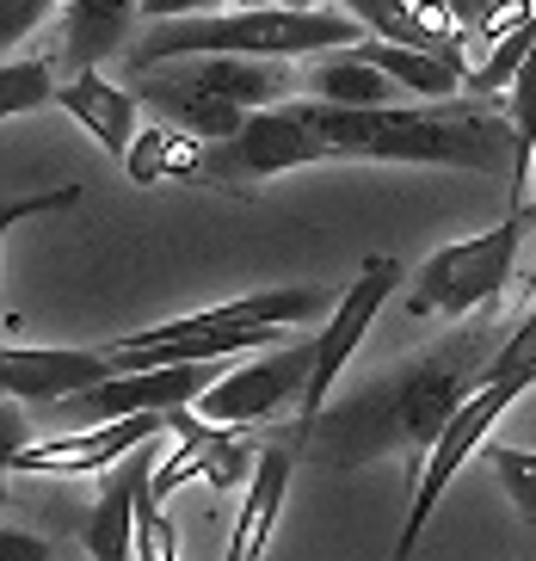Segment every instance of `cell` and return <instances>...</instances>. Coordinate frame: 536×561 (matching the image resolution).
I'll return each instance as SVG.
<instances>
[{"label": "cell", "instance_id": "7c38bea8", "mask_svg": "<svg viewBox=\"0 0 536 561\" xmlns=\"http://www.w3.org/2000/svg\"><path fill=\"white\" fill-rule=\"evenodd\" d=\"M296 462H303V450L290 445V432H284L277 445H260V469H253V481H247L241 518H235V537H228L223 561H260L265 556L277 518H284V494H290Z\"/></svg>", "mask_w": 536, "mask_h": 561}, {"label": "cell", "instance_id": "30bf717a", "mask_svg": "<svg viewBox=\"0 0 536 561\" xmlns=\"http://www.w3.org/2000/svg\"><path fill=\"white\" fill-rule=\"evenodd\" d=\"M117 358L112 346H7L0 352V389L13 401H37V408H62L68 396H81L93 382H112Z\"/></svg>", "mask_w": 536, "mask_h": 561}, {"label": "cell", "instance_id": "4dcf8cb0", "mask_svg": "<svg viewBox=\"0 0 536 561\" xmlns=\"http://www.w3.org/2000/svg\"><path fill=\"white\" fill-rule=\"evenodd\" d=\"M247 7H296V13H309V7H327V0H247Z\"/></svg>", "mask_w": 536, "mask_h": 561}, {"label": "cell", "instance_id": "9a60e30c", "mask_svg": "<svg viewBox=\"0 0 536 561\" xmlns=\"http://www.w3.org/2000/svg\"><path fill=\"white\" fill-rule=\"evenodd\" d=\"M56 105H62L75 124H81L87 136H99V149H112L117 161L130 154V142L142 130H136V93H124V87H112L99 68H87V75H75V81L56 93Z\"/></svg>", "mask_w": 536, "mask_h": 561}, {"label": "cell", "instance_id": "603a6c76", "mask_svg": "<svg viewBox=\"0 0 536 561\" xmlns=\"http://www.w3.org/2000/svg\"><path fill=\"white\" fill-rule=\"evenodd\" d=\"M481 457H488L493 481H500L505 494H512L518 518H531V525H536V450H518V445H481Z\"/></svg>", "mask_w": 536, "mask_h": 561}, {"label": "cell", "instance_id": "d6a6232c", "mask_svg": "<svg viewBox=\"0 0 536 561\" xmlns=\"http://www.w3.org/2000/svg\"><path fill=\"white\" fill-rule=\"evenodd\" d=\"M228 7H247V0H228Z\"/></svg>", "mask_w": 536, "mask_h": 561}, {"label": "cell", "instance_id": "52a82bcc", "mask_svg": "<svg viewBox=\"0 0 536 561\" xmlns=\"http://www.w3.org/2000/svg\"><path fill=\"white\" fill-rule=\"evenodd\" d=\"M223 358L210 364H167V370H117L112 382H93L81 396H68L62 413L68 420H87V426H112V420H136V413H179L197 408L223 382Z\"/></svg>", "mask_w": 536, "mask_h": 561}, {"label": "cell", "instance_id": "83f0119b", "mask_svg": "<svg viewBox=\"0 0 536 561\" xmlns=\"http://www.w3.org/2000/svg\"><path fill=\"white\" fill-rule=\"evenodd\" d=\"M444 7H451V19L463 25V37L475 44V37H481V25L493 19V7H500V0H444Z\"/></svg>", "mask_w": 536, "mask_h": 561}, {"label": "cell", "instance_id": "6da1fadb", "mask_svg": "<svg viewBox=\"0 0 536 561\" xmlns=\"http://www.w3.org/2000/svg\"><path fill=\"white\" fill-rule=\"evenodd\" d=\"M475 389H481V377H475L469 340L425 352V358L401 364L395 377H383L370 396H357V401H345L340 413H327L321 426H315V432H327L321 462L352 469V462L401 450L407 481H420L432 450H438V438L451 432V420L463 413V401H469Z\"/></svg>", "mask_w": 536, "mask_h": 561}, {"label": "cell", "instance_id": "8fae6325", "mask_svg": "<svg viewBox=\"0 0 536 561\" xmlns=\"http://www.w3.org/2000/svg\"><path fill=\"white\" fill-rule=\"evenodd\" d=\"M161 445V438H155ZM142 445L130 450V457L117 462V469H105V488H99V506L93 518H87L81 543L93 561H136V525H142V488L148 476L161 469V450Z\"/></svg>", "mask_w": 536, "mask_h": 561}, {"label": "cell", "instance_id": "9c48e42d", "mask_svg": "<svg viewBox=\"0 0 536 561\" xmlns=\"http://www.w3.org/2000/svg\"><path fill=\"white\" fill-rule=\"evenodd\" d=\"M161 432H173V413H136V420H112L99 432H62V438H44V445H13L7 450V469L13 476H93V469H117L130 450L155 445Z\"/></svg>", "mask_w": 536, "mask_h": 561}, {"label": "cell", "instance_id": "ba28073f", "mask_svg": "<svg viewBox=\"0 0 536 561\" xmlns=\"http://www.w3.org/2000/svg\"><path fill=\"white\" fill-rule=\"evenodd\" d=\"M309 377H315V340L277 346L253 364H235L192 413L197 420H216V426H260V420H272L284 401L309 396Z\"/></svg>", "mask_w": 536, "mask_h": 561}, {"label": "cell", "instance_id": "8992f818", "mask_svg": "<svg viewBox=\"0 0 536 561\" xmlns=\"http://www.w3.org/2000/svg\"><path fill=\"white\" fill-rule=\"evenodd\" d=\"M333 161L327 142L296 117V105H272V112H253L241 124V136L210 142L204 149V173L197 180L223 185V192H253V185L277 180V173H296V167Z\"/></svg>", "mask_w": 536, "mask_h": 561}, {"label": "cell", "instance_id": "f546056e", "mask_svg": "<svg viewBox=\"0 0 536 561\" xmlns=\"http://www.w3.org/2000/svg\"><path fill=\"white\" fill-rule=\"evenodd\" d=\"M142 13L155 19V25H173V19H197V13H210V0H142Z\"/></svg>", "mask_w": 536, "mask_h": 561}, {"label": "cell", "instance_id": "f1b7e54d", "mask_svg": "<svg viewBox=\"0 0 536 561\" xmlns=\"http://www.w3.org/2000/svg\"><path fill=\"white\" fill-rule=\"evenodd\" d=\"M75 198H81V185H62L56 198H19V204H7V229H13V222H25L32 210H68Z\"/></svg>", "mask_w": 536, "mask_h": 561}, {"label": "cell", "instance_id": "e0dca14e", "mask_svg": "<svg viewBox=\"0 0 536 561\" xmlns=\"http://www.w3.org/2000/svg\"><path fill=\"white\" fill-rule=\"evenodd\" d=\"M136 7H142V0H68L62 7V56L81 68V75L99 68L117 44H124Z\"/></svg>", "mask_w": 536, "mask_h": 561}, {"label": "cell", "instance_id": "5bb4252c", "mask_svg": "<svg viewBox=\"0 0 536 561\" xmlns=\"http://www.w3.org/2000/svg\"><path fill=\"white\" fill-rule=\"evenodd\" d=\"M179 68H185V81H197L204 93L241 105V112H272V105L290 100V87H296L290 68L265 62V56H192Z\"/></svg>", "mask_w": 536, "mask_h": 561}, {"label": "cell", "instance_id": "44dd1931", "mask_svg": "<svg viewBox=\"0 0 536 561\" xmlns=\"http://www.w3.org/2000/svg\"><path fill=\"white\" fill-rule=\"evenodd\" d=\"M512 204H531V185H536V44L524 56L518 81H512Z\"/></svg>", "mask_w": 536, "mask_h": 561}, {"label": "cell", "instance_id": "4316f807", "mask_svg": "<svg viewBox=\"0 0 536 561\" xmlns=\"http://www.w3.org/2000/svg\"><path fill=\"white\" fill-rule=\"evenodd\" d=\"M0 561H56V549L32 530H0Z\"/></svg>", "mask_w": 536, "mask_h": 561}, {"label": "cell", "instance_id": "d4e9b609", "mask_svg": "<svg viewBox=\"0 0 536 561\" xmlns=\"http://www.w3.org/2000/svg\"><path fill=\"white\" fill-rule=\"evenodd\" d=\"M136 561H179L173 525H167V512L148 506V500H142V525H136Z\"/></svg>", "mask_w": 536, "mask_h": 561}, {"label": "cell", "instance_id": "277c9868", "mask_svg": "<svg viewBox=\"0 0 536 561\" xmlns=\"http://www.w3.org/2000/svg\"><path fill=\"white\" fill-rule=\"evenodd\" d=\"M531 229H536V210H531V204H512V216H505L500 229L438 248L432 260L420 265L413 290H407V314H413V321H425V314L463 321V314L500 302L505 284H512V272H518L524 241H536Z\"/></svg>", "mask_w": 536, "mask_h": 561}, {"label": "cell", "instance_id": "ac0fdd59", "mask_svg": "<svg viewBox=\"0 0 536 561\" xmlns=\"http://www.w3.org/2000/svg\"><path fill=\"white\" fill-rule=\"evenodd\" d=\"M309 100L327 105H352V112H376V105H395V81L376 62H364L357 50H327L309 62Z\"/></svg>", "mask_w": 536, "mask_h": 561}, {"label": "cell", "instance_id": "cb8c5ba5", "mask_svg": "<svg viewBox=\"0 0 536 561\" xmlns=\"http://www.w3.org/2000/svg\"><path fill=\"white\" fill-rule=\"evenodd\" d=\"M68 0H0V50H19L37 25H49V13Z\"/></svg>", "mask_w": 536, "mask_h": 561}, {"label": "cell", "instance_id": "5b68a950", "mask_svg": "<svg viewBox=\"0 0 536 561\" xmlns=\"http://www.w3.org/2000/svg\"><path fill=\"white\" fill-rule=\"evenodd\" d=\"M395 284H401V265H395L389 253H370V260H364V272H357V284H345V297H340V309H333V321L315 333V377H309V396L296 401V426H290V445L296 450L315 445V426L327 420L333 382L345 377V364H352L357 346H364V333H370V321L383 314V302L395 297Z\"/></svg>", "mask_w": 536, "mask_h": 561}, {"label": "cell", "instance_id": "d6986e66", "mask_svg": "<svg viewBox=\"0 0 536 561\" xmlns=\"http://www.w3.org/2000/svg\"><path fill=\"white\" fill-rule=\"evenodd\" d=\"M204 136L179 130V124H148L142 136L130 142V154H124V173H130L136 185H167V180H197L204 173Z\"/></svg>", "mask_w": 536, "mask_h": 561}, {"label": "cell", "instance_id": "2e32d148", "mask_svg": "<svg viewBox=\"0 0 536 561\" xmlns=\"http://www.w3.org/2000/svg\"><path fill=\"white\" fill-rule=\"evenodd\" d=\"M235 438V426H216V420H197L192 408L173 413V450L161 457V469L148 476L142 500L148 506H167V500L185 488V481H204V469H210V457Z\"/></svg>", "mask_w": 536, "mask_h": 561}, {"label": "cell", "instance_id": "4fadbf2b", "mask_svg": "<svg viewBox=\"0 0 536 561\" xmlns=\"http://www.w3.org/2000/svg\"><path fill=\"white\" fill-rule=\"evenodd\" d=\"M136 100H148L167 124L204 136V142H228V136H241V124L253 117V112H241V105L204 93L197 81H185V68H148V81H142Z\"/></svg>", "mask_w": 536, "mask_h": 561}, {"label": "cell", "instance_id": "7402d4cb", "mask_svg": "<svg viewBox=\"0 0 536 561\" xmlns=\"http://www.w3.org/2000/svg\"><path fill=\"white\" fill-rule=\"evenodd\" d=\"M56 93H62L56 62H44V56H7L0 62V117H25L37 105H49Z\"/></svg>", "mask_w": 536, "mask_h": 561}, {"label": "cell", "instance_id": "ffe728a7", "mask_svg": "<svg viewBox=\"0 0 536 561\" xmlns=\"http://www.w3.org/2000/svg\"><path fill=\"white\" fill-rule=\"evenodd\" d=\"M364 62H376L395 87L420 93V100H451L469 87V62H451L438 50H407V44H357Z\"/></svg>", "mask_w": 536, "mask_h": 561}, {"label": "cell", "instance_id": "7a4b0ae2", "mask_svg": "<svg viewBox=\"0 0 536 561\" xmlns=\"http://www.w3.org/2000/svg\"><path fill=\"white\" fill-rule=\"evenodd\" d=\"M296 117L327 142L333 161H413V167H469V173H505L512 185V117L488 105H352L290 100Z\"/></svg>", "mask_w": 536, "mask_h": 561}, {"label": "cell", "instance_id": "484cf974", "mask_svg": "<svg viewBox=\"0 0 536 561\" xmlns=\"http://www.w3.org/2000/svg\"><path fill=\"white\" fill-rule=\"evenodd\" d=\"M531 358H536V302H531V314L518 321V333L500 346V358H493L488 370H518V364H531Z\"/></svg>", "mask_w": 536, "mask_h": 561}, {"label": "cell", "instance_id": "3957f363", "mask_svg": "<svg viewBox=\"0 0 536 561\" xmlns=\"http://www.w3.org/2000/svg\"><path fill=\"white\" fill-rule=\"evenodd\" d=\"M357 25L352 13L333 7H228V13H197L155 25L148 44H136L130 62L167 68V62H192V56H265V62H296V56H327V50H357Z\"/></svg>", "mask_w": 536, "mask_h": 561}, {"label": "cell", "instance_id": "1f68e13d", "mask_svg": "<svg viewBox=\"0 0 536 561\" xmlns=\"http://www.w3.org/2000/svg\"><path fill=\"white\" fill-rule=\"evenodd\" d=\"M531 290H536V253H531Z\"/></svg>", "mask_w": 536, "mask_h": 561}]
</instances>
